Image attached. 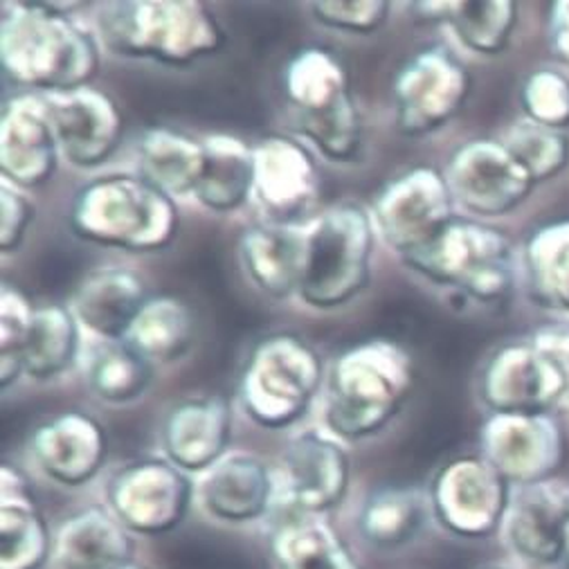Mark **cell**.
<instances>
[{"instance_id": "6da1fadb", "label": "cell", "mask_w": 569, "mask_h": 569, "mask_svg": "<svg viewBox=\"0 0 569 569\" xmlns=\"http://www.w3.org/2000/svg\"><path fill=\"white\" fill-rule=\"evenodd\" d=\"M412 353L386 338L345 347L327 367L322 388L325 428L342 443L381 435L408 406L417 388Z\"/></svg>"}, {"instance_id": "7a4b0ae2", "label": "cell", "mask_w": 569, "mask_h": 569, "mask_svg": "<svg viewBox=\"0 0 569 569\" xmlns=\"http://www.w3.org/2000/svg\"><path fill=\"white\" fill-rule=\"evenodd\" d=\"M0 68L28 92H68L98 77L100 41L57 6L10 0L0 10Z\"/></svg>"}, {"instance_id": "3957f363", "label": "cell", "mask_w": 569, "mask_h": 569, "mask_svg": "<svg viewBox=\"0 0 569 569\" xmlns=\"http://www.w3.org/2000/svg\"><path fill=\"white\" fill-rule=\"evenodd\" d=\"M68 228L79 241L92 246L153 254L173 243L180 210L140 173H107L77 189Z\"/></svg>"}, {"instance_id": "277c9868", "label": "cell", "mask_w": 569, "mask_h": 569, "mask_svg": "<svg viewBox=\"0 0 569 569\" xmlns=\"http://www.w3.org/2000/svg\"><path fill=\"white\" fill-rule=\"evenodd\" d=\"M98 39L118 57L184 68L219 54L226 30L197 0H118L98 10Z\"/></svg>"}, {"instance_id": "5b68a950", "label": "cell", "mask_w": 569, "mask_h": 569, "mask_svg": "<svg viewBox=\"0 0 569 569\" xmlns=\"http://www.w3.org/2000/svg\"><path fill=\"white\" fill-rule=\"evenodd\" d=\"M293 129L327 160L353 162L365 144V120L340 57L327 48L298 50L281 74Z\"/></svg>"}, {"instance_id": "8992f818", "label": "cell", "mask_w": 569, "mask_h": 569, "mask_svg": "<svg viewBox=\"0 0 569 569\" xmlns=\"http://www.w3.org/2000/svg\"><path fill=\"white\" fill-rule=\"evenodd\" d=\"M327 365L311 342L293 331H274L250 349L237 383L243 415L266 430H287L322 395Z\"/></svg>"}, {"instance_id": "52a82bcc", "label": "cell", "mask_w": 569, "mask_h": 569, "mask_svg": "<svg viewBox=\"0 0 569 569\" xmlns=\"http://www.w3.org/2000/svg\"><path fill=\"white\" fill-rule=\"evenodd\" d=\"M401 261L437 287L480 305L507 300L520 274V257L500 228L461 217H455L430 246Z\"/></svg>"}, {"instance_id": "ba28073f", "label": "cell", "mask_w": 569, "mask_h": 569, "mask_svg": "<svg viewBox=\"0 0 569 569\" xmlns=\"http://www.w3.org/2000/svg\"><path fill=\"white\" fill-rule=\"evenodd\" d=\"M480 397L491 415H551L569 401V329L500 345L480 373Z\"/></svg>"}, {"instance_id": "9c48e42d", "label": "cell", "mask_w": 569, "mask_h": 569, "mask_svg": "<svg viewBox=\"0 0 569 569\" xmlns=\"http://www.w3.org/2000/svg\"><path fill=\"white\" fill-rule=\"evenodd\" d=\"M376 228L369 210L342 201L309 226L307 268L300 300L316 311H336L371 283Z\"/></svg>"}, {"instance_id": "30bf717a", "label": "cell", "mask_w": 569, "mask_h": 569, "mask_svg": "<svg viewBox=\"0 0 569 569\" xmlns=\"http://www.w3.org/2000/svg\"><path fill=\"white\" fill-rule=\"evenodd\" d=\"M104 505L136 538H162L197 507V478L162 455L131 459L107 478Z\"/></svg>"}, {"instance_id": "8fae6325", "label": "cell", "mask_w": 569, "mask_h": 569, "mask_svg": "<svg viewBox=\"0 0 569 569\" xmlns=\"http://www.w3.org/2000/svg\"><path fill=\"white\" fill-rule=\"evenodd\" d=\"M472 74L446 46L410 54L392 81L395 124L406 138H428L448 127L466 107Z\"/></svg>"}, {"instance_id": "7c38bea8", "label": "cell", "mask_w": 569, "mask_h": 569, "mask_svg": "<svg viewBox=\"0 0 569 569\" xmlns=\"http://www.w3.org/2000/svg\"><path fill=\"white\" fill-rule=\"evenodd\" d=\"M441 169L412 164L390 178L371 201L376 234L401 259L430 246L457 217Z\"/></svg>"}, {"instance_id": "4fadbf2b", "label": "cell", "mask_w": 569, "mask_h": 569, "mask_svg": "<svg viewBox=\"0 0 569 569\" xmlns=\"http://www.w3.org/2000/svg\"><path fill=\"white\" fill-rule=\"evenodd\" d=\"M432 525L457 540L498 536L511 498V485L482 455L446 461L428 487Z\"/></svg>"}, {"instance_id": "5bb4252c", "label": "cell", "mask_w": 569, "mask_h": 569, "mask_svg": "<svg viewBox=\"0 0 569 569\" xmlns=\"http://www.w3.org/2000/svg\"><path fill=\"white\" fill-rule=\"evenodd\" d=\"M322 201V171L305 142L272 133L254 144L252 203L266 223L307 228L325 212Z\"/></svg>"}, {"instance_id": "9a60e30c", "label": "cell", "mask_w": 569, "mask_h": 569, "mask_svg": "<svg viewBox=\"0 0 569 569\" xmlns=\"http://www.w3.org/2000/svg\"><path fill=\"white\" fill-rule=\"evenodd\" d=\"M277 480L281 511L329 518L351 489L347 443L327 430L298 432L281 450Z\"/></svg>"}, {"instance_id": "2e32d148", "label": "cell", "mask_w": 569, "mask_h": 569, "mask_svg": "<svg viewBox=\"0 0 569 569\" xmlns=\"http://www.w3.org/2000/svg\"><path fill=\"white\" fill-rule=\"evenodd\" d=\"M452 199L472 219L491 221L518 210L538 187L500 138L459 144L443 169Z\"/></svg>"}, {"instance_id": "e0dca14e", "label": "cell", "mask_w": 569, "mask_h": 569, "mask_svg": "<svg viewBox=\"0 0 569 569\" xmlns=\"http://www.w3.org/2000/svg\"><path fill=\"white\" fill-rule=\"evenodd\" d=\"M197 509L228 529L270 527L281 511L277 466L243 450H230L197 478Z\"/></svg>"}, {"instance_id": "ac0fdd59", "label": "cell", "mask_w": 569, "mask_h": 569, "mask_svg": "<svg viewBox=\"0 0 569 569\" xmlns=\"http://www.w3.org/2000/svg\"><path fill=\"white\" fill-rule=\"evenodd\" d=\"M569 489L558 482L513 487L498 538L520 569H553L565 562Z\"/></svg>"}, {"instance_id": "d6986e66", "label": "cell", "mask_w": 569, "mask_h": 569, "mask_svg": "<svg viewBox=\"0 0 569 569\" xmlns=\"http://www.w3.org/2000/svg\"><path fill=\"white\" fill-rule=\"evenodd\" d=\"M480 455L513 487L549 482L565 459V435L551 415H491Z\"/></svg>"}, {"instance_id": "ffe728a7", "label": "cell", "mask_w": 569, "mask_h": 569, "mask_svg": "<svg viewBox=\"0 0 569 569\" xmlns=\"http://www.w3.org/2000/svg\"><path fill=\"white\" fill-rule=\"evenodd\" d=\"M109 432L86 412L70 410L41 421L28 441L39 476L59 489H83L100 478L109 461Z\"/></svg>"}, {"instance_id": "44dd1931", "label": "cell", "mask_w": 569, "mask_h": 569, "mask_svg": "<svg viewBox=\"0 0 569 569\" xmlns=\"http://www.w3.org/2000/svg\"><path fill=\"white\" fill-rule=\"evenodd\" d=\"M57 133L61 160L74 169L107 164L120 149L127 120L109 92L81 86L68 92L43 94Z\"/></svg>"}, {"instance_id": "7402d4cb", "label": "cell", "mask_w": 569, "mask_h": 569, "mask_svg": "<svg viewBox=\"0 0 569 569\" xmlns=\"http://www.w3.org/2000/svg\"><path fill=\"white\" fill-rule=\"evenodd\" d=\"M61 160L43 94L21 92L0 113V173L23 192L46 187Z\"/></svg>"}, {"instance_id": "603a6c76", "label": "cell", "mask_w": 569, "mask_h": 569, "mask_svg": "<svg viewBox=\"0 0 569 569\" xmlns=\"http://www.w3.org/2000/svg\"><path fill=\"white\" fill-rule=\"evenodd\" d=\"M234 412L217 395L189 397L171 406L160 426L162 457L192 478L219 463L230 452Z\"/></svg>"}, {"instance_id": "cb8c5ba5", "label": "cell", "mask_w": 569, "mask_h": 569, "mask_svg": "<svg viewBox=\"0 0 569 569\" xmlns=\"http://www.w3.org/2000/svg\"><path fill=\"white\" fill-rule=\"evenodd\" d=\"M131 531L102 505H88L66 516L52 529L48 569H124L136 560Z\"/></svg>"}, {"instance_id": "d4e9b609", "label": "cell", "mask_w": 569, "mask_h": 569, "mask_svg": "<svg viewBox=\"0 0 569 569\" xmlns=\"http://www.w3.org/2000/svg\"><path fill=\"white\" fill-rule=\"evenodd\" d=\"M309 228L257 223L237 241L239 266L252 287L268 300L281 302L300 296L307 268Z\"/></svg>"}, {"instance_id": "484cf974", "label": "cell", "mask_w": 569, "mask_h": 569, "mask_svg": "<svg viewBox=\"0 0 569 569\" xmlns=\"http://www.w3.org/2000/svg\"><path fill=\"white\" fill-rule=\"evenodd\" d=\"M151 296L147 281L136 270L104 266L90 270L77 283L70 311L79 327L98 340H124Z\"/></svg>"}, {"instance_id": "4316f807", "label": "cell", "mask_w": 569, "mask_h": 569, "mask_svg": "<svg viewBox=\"0 0 569 569\" xmlns=\"http://www.w3.org/2000/svg\"><path fill=\"white\" fill-rule=\"evenodd\" d=\"M52 556V529L30 489L12 466H0V569H46Z\"/></svg>"}, {"instance_id": "83f0119b", "label": "cell", "mask_w": 569, "mask_h": 569, "mask_svg": "<svg viewBox=\"0 0 569 569\" xmlns=\"http://www.w3.org/2000/svg\"><path fill=\"white\" fill-rule=\"evenodd\" d=\"M432 525L428 493L415 487H381L369 491L356 513V538L376 553H401L417 545Z\"/></svg>"}, {"instance_id": "f1b7e54d", "label": "cell", "mask_w": 569, "mask_h": 569, "mask_svg": "<svg viewBox=\"0 0 569 569\" xmlns=\"http://www.w3.org/2000/svg\"><path fill=\"white\" fill-rule=\"evenodd\" d=\"M270 569H362L353 545L329 518L279 511L268 527Z\"/></svg>"}, {"instance_id": "f546056e", "label": "cell", "mask_w": 569, "mask_h": 569, "mask_svg": "<svg viewBox=\"0 0 569 569\" xmlns=\"http://www.w3.org/2000/svg\"><path fill=\"white\" fill-rule=\"evenodd\" d=\"M138 173L156 184L167 197H194L206 171V144L192 133L151 127L136 140Z\"/></svg>"}, {"instance_id": "4dcf8cb0", "label": "cell", "mask_w": 569, "mask_h": 569, "mask_svg": "<svg viewBox=\"0 0 569 569\" xmlns=\"http://www.w3.org/2000/svg\"><path fill=\"white\" fill-rule=\"evenodd\" d=\"M206 171L197 187L194 199L201 208L230 214L252 201L254 189V144L226 131L208 133Z\"/></svg>"}, {"instance_id": "1f68e13d", "label": "cell", "mask_w": 569, "mask_h": 569, "mask_svg": "<svg viewBox=\"0 0 569 569\" xmlns=\"http://www.w3.org/2000/svg\"><path fill=\"white\" fill-rule=\"evenodd\" d=\"M88 392L107 406H133L149 395L156 381V365L124 340H98L83 353Z\"/></svg>"}, {"instance_id": "d6a6232c", "label": "cell", "mask_w": 569, "mask_h": 569, "mask_svg": "<svg viewBox=\"0 0 569 569\" xmlns=\"http://www.w3.org/2000/svg\"><path fill=\"white\" fill-rule=\"evenodd\" d=\"M520 274L538 307L569 316V219L545 223L529 234Z\"/></svg>"}, {"instance_id": "836d02e7", "label": "cell", "mask_w": 569, "mask_h": 569, "mask_svg": "<svg viewBox=\"0 0 569 569\" xmlns=\"http://www.w3.org/2000/svg\"><path fill=\"white\" fill-rule=\"evenodd\" d=\"M197 338L192 307L173 293H153L133 320L124 342L151 365H171L184 358Z\"/></svg>"}, {"instance_id": "e575fe53", "label": "cell", "mask_w": 569, "mask_h": 569, "mask_svg": "<svg viewBox=\"0 0 569 569\" xmlns=\"http://www.w3.org/2000/svg\"><path fill=\"white\" fill-rule=\"evenodd\" d=\"M79 322L61 305L34 307L23 349V378L50 383L63 376L79 358Z\"/></svg>"}, {"instance_id": "d590c367", "label": "cell", "mask_w": 569, "mask_h": 569, "mask_svg": "<svg viewBox=\"0 0 569 569\" xmlns=\"http://www.w3.org/2000/svg\"><path fill=\"white\" fill-rule=\"evenodd\" d=\"M443 23L476 54H502L518 26V6L511 0H476V3H446Z\"/></svg>"}, {"instance_id": "8d00e7d4", "label": "cell", "mask_w": 569, "mask_h": 569, "mask_svg": "<svg viewBox=\"0 0 569 569\" xmlns=\"http://www.w3.org/2000/svg\"><path fill=\"white\" fill-rule=\"evenodd\" d=\"M536 184L556 178L569 164V136L529 118H518L500 138Z\"/></svg>"}, {"instance_id": "74e56055", "label": "cell", "mask_w": 569, "mask_h": 569, "mask_svg": "<svg viewBox=\"0 0 569 569\" xmlns=\"http://www.w3.org/2000/svg\"><path fill=\"white\" fill-rule=\"evenodd\" d=\"M34 307L28 296L3 283L0 289V388L10 390L23 376V349L28 342Z\"/></svg>"}, {"instance_id": "f35d334b", "label": "cell", "mask_w": 569, "mask_h": 569, "mask_svg": "<svg viewBox=\"0 0 569 569\" xmlns=\"http://www.w3.org/2000/svg\"><path fill=\"white\" fill-rule=\"evenodd\" d=\"M525 118L567 131L569 129V74L553 68L533 70L520 88Z\"/></svg>"}, {"instance_id": "ab89813d", "label": "cell", "mask_w": 569, "mask_h": 569, "mask_svg": "<svg viewBox=\"0 0 569 569\" xmlns=\"http://www.w3.org/2000/svg\"><path fill=\"white\" fill-rule=\"evenodd\" d=\"M309 12L329 30L371 34L386 28L392 3L388 0H320V3H311Z\"/></svg>"}, {"instance_id": "60d3db41", "label": "cell", "mask_w": 569, "mask_h": 569, "mask_svg": "<svg viewBox=\"0 0 569 569\" xmlns=\"http://www.w3.org/2000/svg\"><path fill=\"white\" fill-rule=\"evenodd\" d=\"M34 221V206L23 189L3 180L0 184V252L12 254L21 248Z\"/></svg>"}, {"instance_id": "b9f144b4", "label": "cell", "mask_w": 569, "mask_h": 569, "mask_svg": "<svg viewBox=\"0 0 569 569\" xmlns=\"http://www.w3.org/2000/svg\"><path fill=\"white\" fill-rule=\"evenodd\" d=\"M547 41L551 54L569 68V3H553L549 10Z\"/></svg>"}, {"instance_id": "7bdbcfd3", "label": "cell", "mask_w": 569, "mask_h": 569, "mask_svg": "<svg viewBox=\"0 0 569 569\" xmlns=\"http://www.w3.org/2000/svg\"><path fill=\"white\" fill-rule=\"evenodd\" d=\"M562 565L569 569V522H567V545H565V562Z\"/></svg>"}, {"instance_id": "ee69618b", "label": "cell", "mask_w": 569, "mask_h": 569, "mask_svg": "<svg viewBox=\"0 0 569 569\" xmlns=\"http://www.w3.org/2000/svg\"><path fill=\"white\" fill-rule=\"evenodd\" d=\"M485 569H520V567H502V565H493V567H485Z\"/></svg>"}, {"instance_id": "f6af8a7d", "label": "cell", "mask_w": 569, "mask_h": 569, "mask_svg": "<svg viewBox=\"0 0 569 569\" xmlns=\"http://www.w3.org/2000/svg\"><path fill=\"white\" fill-rule=\"evenodd\" d=\"M124 569H147V567H142L140 562H133V565H129V567H124Z\"/></svg>"}]
</instances>
